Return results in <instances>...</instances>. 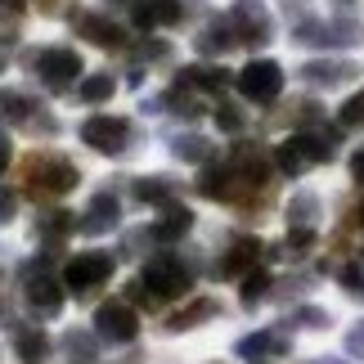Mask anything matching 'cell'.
Instances as JSON below:
<instances>
[{"label":"cell","instance_id":"cell-1","mask_svg":"<svg viewBox=\"0 0 364 364\" xmlns=\"http://www.w3.org/2000/svg\"><path fill=\"white\" fill-rule=\"evenodd\" d=\"M338 144V135H315V131H297V135H288L284 144L274 149V171L279 176H288V180H297L301 171H311V166L319 162H333V149Z\"/></svg>","mask_w":364,"mask_h":364},{"label":"cell","instance_id":"cell-2","mask_svg":"<svg viewBox=\"0 0 364 364\" xmlns=\"http://www.w3.org/2000/svg\"><path fill=\"white\" fill-rule=\"evenodd\" d=\"M23 180L36 198H63V193L77 189V166L63 158V153H32L23 162Z\"/></svg>","mask_w":364,"mask_h":364},{"label":"cell","instance_id":"cell-3","mask_svg":"<svg viewBox=\"0 0 364 364\" xmlns=\"http://www.w3.org/2000/svg\"><path fill=\"white\" fill-rule=\"evenodd\" d=\"M139 284H144L158 301H176V297H185L193 288V265L185 257H176V252H158V257L144 265Z\"/></svg>","mask_w":364,"mask_h":364},{"label":"cell","instance_id":"cell-4","mask_svg":"<svg viewBox=\"0 0 364 364\" xmlns=\"http://www.w3.org/2000/svg\"><path fill=\"white\" fill-rule=\"evenodd\" d=\"M108 279H113V257L108 252H81L63 265V288H73L77 297H95Z\"/></svg>","mask_w":364,"mask_h":364},{"label":"cell","instance_id":"cell-5","mask_svg":"<svg viewBox=\"0 0 364 364\" xmlns=\"http://www.w3.org/2000/svg\"><path fill=\"white\" fill-rule=\"evenodd\" d=\"M36 77H41V86H50V95L68 90V86L81 77V54L68 50V46L41 50V54H36Z\"/></svg>","mask_w":364,"mask_h":364},{"label":"cell","instance_id":"cell-6","mask_svg":"<svg viewBox=\"0 0 364 364\" xmlns=\"http://www.w3.org/2000/svg\"><path fill=\"white\" fill-rule=\"evenodd\" d=\"M230 23H234V36H239L243 46H252V50H261L265 41L274 36V18H270V9H265L261 0H234Z\"/></svg>","mask_w":364,"mask_h":364},{"label":"cell","instance_id":"cell-7","mask_svg":"<svg viewBox=\"0 0 364 364\" xmlns=\"http://www.w3.org/2000/svg\"><path fill=\"white\" fill-rule=\"evenodd\" d=\"M239 90H243V100H252V104L279 100V90H284V68H279L274 59H252L239 73Z\"/></svg>","mask_w":364,"mask_h":364},{"label":"cell","instance_id":"cell-8","mask_svg":"<svg viewBox=\"0 0 364 364\" xmlns=\"http://www.w3.org/2000/svg\"><path fill=\"white\" fill-rule=\"evenodd\" d=\"M95 328H100V338L104 342H135V333H139V315H135V306L131 301H100V311H95Z\"/></svg>","mask_w":364,"mask_h":364},{"label":"cell","instance_id":"cell-9","mask_svg":"<svg viewBox=\"0 0 364 364\" xmlns=\"http://www.w3.org/2000/svg\"><path fill=\"white\" fill-rule=\"evenodd\" d=\"M81 139H86L95 153L117 158V153L126 149V139H131V122L126 117H86L81 122Z\"/></svg>","mask_w":364,"mask_h":364},{"label":"cell","instance_id":"cell-10","mask_svg":"<svg viewBox=\"0 0 364 364\" xmlns=\"http://www.w3.org/2000/svg\"><path fill=\"white\" fill-rule=\"evenodd\" d=\"M292 41L297 46H355V23H319V18H297V27H292Z\"/></svg>","mask_w":364,"mask_h":364},{"label":"cell","instance_id":"cell-11","mask_svg":"<svg viewBox=\"0 0 364 364\" xmlns=\"http://www.w3.org/2000/svg\"><path fill=\"white\" fill-rule=\"evenodd\" d=\"M360 77V63L351 59H315L301 68V81L315 90H338V86H351V81Z\"/></svg>","mask_w":364,"mask_h":364},{"label":"cell","instance_id":"cell-12","mask_svg":"<svg viewBox=\"0 0 364 364\" xmlns=\"http://www.w3.org/2000/svg\"><path fill=\"white\" fill-rule=\"evenodd\" d=\"M27 301H32L36 315H59L63 311V284L54 274H46V265H32L27 270Z\"/></svg>","mask_w":364,"mask_h":364},{"label":"cell","instance_id":"cell-13","mask_svg":"<svg viewBox=\"0 0 364 364\" xmlns=\"http://www.w3.org/2000/svg\"><path fill=\"white\" fill-rule=\"evenodd\" d=\"M193 230V212L185 203H162V212H158V220H153V239L158 243H180L185 234Z\"/></svg>","mask_w":364,"mask_h":364},{"label":"cell","instance_id":"cell-14","mask_svg":"<svg viewBox=\"0 0 364 364\" xmlns=\"http://www.w3.org/2000/svg\"><path fill=\"white\" fill-rule=\"evenodd\" d=\"M73 27L90 41V46H100V50H122L126 46V32L117 23L100 18V14H73Z\"/></svg>","mask_w":364,"mask_h":364},{"label":"cell","instance_id":"cell-15","mask_svg":"<svg viewBox=\"0 0 364 364\" xmlns=\"http://www.w3.org/2000/svg\"><path fill=\"white\" fill-rule=\"evenodd\" d=\"M117 216H122L117 193H95V203L86 207V216L77 220V230L81 234H108V230H117Z\"/></svg>","mask_w":364,"mask_h":364},{"label":"cell","instance_id":"cell-16","mask_svg":"<svg viewBox=\"0 0 364 364\" xmlns=\"http://www.w3.org/2000/svg\"><path fill=\"white\" fill-rule=\"evenodd\" d=\"M288 333L279 328H261V333H247V338H239V346H234V355L239 360H265V355H284L288 351Z\"/></svg>","mask_w":364,"mask_h":364},{"label":"cell","instance_id":"cell-17","mask_svg":"<svg viewBox=\"0 0 364 364\" xmlns=\"http://www.w3.org/2000/svg\"><path fill=\"white\" fill-rule=\"evenodd\" d=\"M135 27H176L185 18V5L180 0H135Z\"/></svg>","mask_w":364,"mask_h":364},{"label":"cell","instance_id":"cell-18","mask_svg":"<svg viewBox=\"0 0 364 364\" xmlns=\"http://www.w3.org/2000/svg\"><path fill=\"white\" fill-rule=\"evenodd\" d=\"M261 243L257 239H239V243H234L230 252H225V257H220V265H216V274L220 279H243L247 270H252V265H257L261 261Z\"/></svg>","mask_w":364,"mask_h":364},{"label":"cell","instance_id":"cell-19","mask_svg":"<svg viewBox=\"0 0 364 364\" xmlns=\"http://www.w3.org/2000/svg\"><path fill=\"white\" fill-rule=\"evenodd\" d=\"M176 81H180V86H189V90H198V95H220V90L230 86V73H225V68H212V63H193Z\"/></svg>","mask_w":364,"mask_h":364},{"label":"cell","instance_id":"cell-20","mask_svg":"<svg viewBox=\"0 0 364 364\" xmlns=\"http://www.w3.org/2000/svg\"><path fill=\"white\" fill-rule=\"evenodd\" d=\"M198 54H230L234 46H239V36H234V23L230 18H216V23H207L203 32H198Z\"/></svg>","mask_w":364,"mask_h":364},{"label":"cell","instance_id":"cell-21","mask_svg":"<svg viewBox=\"0 0 364 364\" xmlns=\"http://www.w3.org/2000/svg\"><path fill=\"white\" fill-rule=\"evenodd\" d=\"M220 315V301L216 297H198L193 306H185V311H176L171 319H166V333H185V328H198L203 319H216Z\"/></svg>","mask_w":364,"mask_h":364},{"label":"cell","instance_id":"cell-22","mask_svg":"<svg viewBox=\"0 0 364 364\" xmlns=\"http://www.w3.org/2000/svg\"><path fill=\"white\" fill-rule=\"evenodd\" d=\"M14 351H18L23 364H46L50 360V338L41 328H18L14 333Z\"/></svg>","mask_w":364,"mask_h":364},{"label":"cell","instance_id":"cell-23","mask_svg":"<svg viewBox=\"0 0 364 364\" xmlns=\"http://www.w3.org/2000/svg\"><path fill=\"white\" fill-rule=\"evenodd\" d=\"M63 355H68V364H95L100 360V342L90 333L73 328V333H63Z\"/></svg>","mask_w":364,"mask_h":364},{"label":"cell","instance_id":"cell-24","mask_svg":"<svg viewBox=\"0 0 364 364\" xmlns=\"http://www.w3.org/2000/svg\"><path fill=\"white\" fill-rule=\"evenodd\" d=\"M77 95H81V104H108V100L117 95V77H113V73H90V77L77 86Z\"/></svg>","mask_w":364,"mask_h":364},{"label":"cell","instance_id":"cell-25","mask_svg":"<svg viewBox=\"0 0 364 364\" xmlns=\"http://www.w3.org/2000/svg\"><path fill=\"white\" fill-rule=\"evenodd\" d=\"M131 193H135L139 203H171L176 198V185L166 176H144V180H135Z\"/></svg>","mask_w":364,"mask_h":364},{"label":"cell","instance_id":"cell-26","mask_svg":"<svg viewBox=\"0 0 364 364\" xmlns=\"http://www.w3.org/2000/svg\"><path fill=\"white\" fill-rule=\"evenodd\" d=\"M315 216H319V198L315 193H297L288 203V225L292 230H315Z\"/></svg>","mask_w":364,"mask_h":364},{"label":"cell","instance_id":"cell-27","mask_svg":"<svg viewBox=\"0 0 364 364\" xmlns=\"http://www.w3.org/2000/svg\"><path fill=\"white\" fill-rule=\"evenodd\" d=\"M315 247V230H292L284 243H274L265 257H288V261H297V257H306V252Z\"/></svg>","mask_w":364,"mask_h":364},{"label":"cell","instance_id":"cell-28","mask_svg":"<svg viewBox=\"0 0 364 364\" xmlns=\"http://www.w3.org/2000/svg\"><path fill=\"white\" fill-rule=\"evenodd\" d=\"M171 153H176L180 162H207V158H212V144H207L203 135H176L171 139Z\"/></svg>","mask_w":364,"mask_h":364},{"label":"cell","instance_id":"cell-29","mask_svg":"<svg viewBox=\"0 0 364 364\" xmlns=\"http://www.w3.org/2000/svg\"><path fill=\"white\" fill-rule=\"evenodd\" d=\"M32 100H27V95H18V90H0V117L5 122H32L36 113H32Z\"/></svg>","mask_w":364,"mask_h":364},{"label":"cell","instance_id":"cell-30","mask_svg":"<svg viewBox=\"0 0 364 364\" xmlns=\"http://www.w3.org/2000/svg\"><path fill=\"white\" fill-rule=\"evenodd\" d=\"M270 288H274V279H270V270H252V274L243 279V292H239V297H243V306H247V311H252V306H261L265 297H270Z\"/></svg>","mask_w":364,"mask_h":364},{"label":"cell","instance_id":"cell-31","mask_svg":"<svg viewBox=\"0 0 364 364\" xmlns=\"http://www.w3.org/2000/svg\"><path fill=\"white\" fill-rule=\"evenodd\" d=\"M292 328H328V311H319V306H301V311H292V319H288Z\"/></svg>","mask_w":364,"mask_h":364},{"label":"cell","instance_id":"cell-32","mask_svg":"<svg viewBox=\"0 0 364 364\" xmlns=\"http://www.w3.org/2000/svg\"><path fill=\"white\" fill-rule=\"evenodd\" d=\"M338 122L346 126V131H355V126H364V90L360 95H351L342 108H338Z\"/></svg>","mask_w":364,"mask_h":364},{"label":"cell","instance_id":"cell-33","mask_svg":"<svg viewBox=\"0 0 364 364\" xmlns=\"http://www.w3.org/2000/svg\"><path fill=\"white\" fill-rule=\"evenodd\" d=\"M243 108H234V104H220L216 108V126H220V131H225V135H239L243 131Z\"/></svg>","mask_w":364,"mask_h":364},{"label":"cell","instance_id":"cell-34","mask_svg":"<svg viewBox=\"0 0 364 364\" xmlns=\"http://www.w3.org/2000/svg\"><path fill=\"white\" fill-rule=\"evenodd\" d=\"M77 220H73V212H46V220H41V239L46 234H68Z\"/></svg>","mask_w":364,"mask_h":364},{"label":"cell","instance_id":"cell-35","mask_svg":"<svg viewBox=\"0 0 364 364\" xmlns=\"http://www.w3.org/2000/svg\"><path fill=\"white\" fill-rule=\"evenodd\" d=\"M342 288H346V297L364 301V270H360V265H346V270H342Z\"/></svg>","mask_w":364,"mask_h":364},{"label":"cell","instance_id":"cell-36","mask_svg":"<svg viewBox=\"0 0 364 364\" xmlns=\"http://www.w3.org/2000/svg\"><path fill=\"white\" fill-rule=\"evenodd\" d=\"M23 14H27V0H0V27H18L23 23Z\"/></svg>","mask_w":364,"mask_h":364},{"label":"cell","instance_id":"cell-37","mask_svg":"<svg viewBox=\"0 0 364 364\" xmlns=\"http://www.w3.org/2000/svg\"><path fill=\"white\" fill-rule=\"evenodd\" d=\"M346 355L364 360V319H360V324H351V333H346Z\"/></svg>","mask_w":364,"mask_h":364},{"label":"cell","instance_id":"cell-38","mask_svg":"<svg viewBox=\"0 0 364 364\" xmlns=\"http://www.w3.org/2000/svg\"><path fill=\"white\" fill-rule=\"evenodd\" d=\"M14 212H18V193H14V189H0V225H9Z\"/></svg>","mask_w":364,"mask_h":364},{"label":"cell","instance_id":"cell-39","mask_svg":"<svg viewBox=\"0 0 364 364\" xmlns=\"http://www.w3.org/2000/svg\"><path fill=\"white\" fill-rule=\"evenodd\" d=\"M139 54H144V59H171V46H166V41H144Z\"/></svg>","mask_w":364,"mask_h":364},{"label":"cell","instance_id":"cell-40","mask_svg":"<svg viewBox=\"0 0 364 364\" xmlns=\"http://www.w3.org/2000/svg\"><path fill=\"white\" fill-rule=\"evenodd\" d=\"M9 162H14V144H9V135H0V176H5Z\"/></svg>","mask_w":364,"mask_h":364},{"label":"cell","instance_id":"cell-41","mask_svg":"<svg viewBox=\"0 0 364 364\" xmlns=\"http://www.w3.org/2000/svg\"><path fill=\"white\" fill-rule=\"evenodd\" d=\"M351 176H355V180H360V185H364V149H360V153H355V158H351Z\"/></svg>","mask_w":364,"mask_h":364},{"label":"cell","instance_id":"cell-42","mask_svg":"<svg viewBox=\"0 0 364 364\" xmlns=\"http://www.w3.org/2000/svg\"><path fill=\"white\" fill-rule=\"evenodd\" d=\"M279 5H284V9L292 14V18H297V14H301V5H306V0H279Z\"/></svg>","mask_w":364,"mask_h":364},{"label":"cell","instance_id":"cell-43","mask_svg":"<svg viewBox=\"0 0 364 364\" xmlns=\"http://www.w3.org/2000/svg\"><path fill=\"white\" fill-rule=\"evenodd\" d=\"M36 5L46 9V14H59V9H63V0H36Z\"/></svg>","mask_w":364,"mask_h":364},{"label":"cell","instance_id":"cell-44","mask_svg":"<svg viewBox=\"0 0 364 364\" xmlns=\"http://www.w3.org/2000/svg\"><path fill=\"white\" fill-rule=\"evenodd\" d=\"M333 5H338L342 14H355V0H333Z\"/></svg>","mask_w":364,"mask_h":364},{"label":"cell","instance_id":"cell-45","mask_svg":"<svg viewBox=\"0 0 364 364\" xmlns=\"http://www.w3.org/2000/svg\"><path fill=\"white\" fill-rule=\"evenodd\" d=\"M108 5H135V0H108Z\"/></svg>","mask_w":364,"mask_h":364},{"label":"cell","instance_id":"cell-46","mask_svg":"<svg viewBox=\"0 0 364 364\" xmlns=\"http://www.w3.org/2000/svg\"><path fill=\"white\" fill-rule=\"evenodd\" d=\"M0 73H5V50H0Z\"/></svg>","mask_w":364,"mask_h":364},{"label":"cell","instance_id":"cell-47","mask_svg":"<svg viewBox=\"0 0 364 364\" xmlns=\"http://www.w3.org/2000/svg\"><path fill=\"white\" fill-rule=\"evenodd\" d=\"M360 216H364V207H360Z\"/></svg>","mask_w":364,"mask_h":364}]
</instances>
